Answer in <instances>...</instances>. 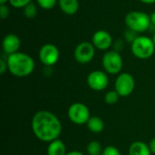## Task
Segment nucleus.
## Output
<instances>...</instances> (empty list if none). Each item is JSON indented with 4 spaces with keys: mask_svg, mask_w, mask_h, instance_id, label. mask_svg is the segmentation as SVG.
<instances>
[{
    "mask_svg": "<svg viewBox=\"0 0 155 155\" xmlns=\"http://www.w3.org/2000/svg\"><path fill=\"white\" fill-rule=\"evenodd\" d=\"M32 130L37 139L51 143L60 136L62 124L59 119L51 112L39 111L32 119Z\"/></svg>",
    "mask_w": 155,
    "mask_h": 155,
    "instance_id": "f257e3e1",
    "label": "nucleus"
},
{
    "mask_svg": "<svg viewBox=\"0 0 155 155\" xmlns=\"http://www.w3.org/2000/svg\"><path fill=\"white\" fill-rule=\"evenodd\" d=\"M8 71L16 77H25L31 74L35 69V61L27 54L17 52L7 56Z\"/></svg>",
    "mask_w": 155,
    "mask_h": 155,
    "instance_id": "f03ea898",
    "label": "nucleus"
},
{
    "mask_svg": "<svg viewBox=\"0 0 155 155\" xmlns=\"http://www.w3.org/2000/svg\"><path fill=\"white\" fill-rule=\"evenodd\" d=\"M150 15L141 11H132L125 16V25L128 29L136 33H143L148 30L151 25Z\"/></svg>",
    "mask_w": 155,
    "mask_h": 155,
    "instance_id": "7ed1b4c3",
    "label": "nucleus"
},
{
    "mask_svg": "<svg viewBox=\"0 0 155 155\" xmlns=\"http://www.w3.org/2000/svg\"><path fill=\"white\" fill-rule=\"evenodd\" d=\"M131 49L135 57L139 59H148L154 54L155 45L153 38L141 35L137 36L132 43Z\"/></svg>",
    "mask_w": 155,
    "mask_h": 155,
    "instance_id": "20e7f679",
    "label": "nucleus"
},
{
    "mask_svg": "<svg viewBox=\"0 0 155 155\" xmlns=\"http://www.w3.org/2000/svg\"><path fill=\"white\" fill-rule=\"evenodd\" d=\"M102 64L106 73L116 74L123 68V58L118 51H108L104 54Z\"/></svg>",
    "mask_w": 155,
    "mask_h": 155,
    "instance_id": "39448f33",
    "label": "nucleus"
},
{
    "mask_svg": "<svg viewBox=\"0 0 155 155\" xmlns=\"http://www.w3.org/2000/svg\"><path fill=\"white\" fill-rule=\"evenodd\" d=\"M68 117L70 121L75 124H87L90 119V112L88 107L82 103H74L68 109Z\"/></svg>",
    "mask_w": 155,
    "mask_h": 155,
    "instance_id": "423d86ee",
    "label": "nucleus"
},
{
    "mask_svg": "<svg viewBox=\"0 0 155 155\" xmlns=\"http://www.w3.org/2000/svg\"><path fill=\"white\" fill-rule=\"evenodd\" d=\"M134 86H135L134 78L133 77L132 74L128 73L120 74L117 76L114 84L115 91L122 97H126L130 95L134 92Z\"/></svg>",
    "mask_w": 155,
    "mask_h": 155,
    "instance_id": "0eeeda50",
    "label": "nucleus"
},
{
    "mask_svg": "<svg viewBox=\"0 0 155 155\" xmlns=\"http://www.w3.org/2000/svg\"><path fill=\"white\" fill-rule=\"evenodd\" d=\"M95 54V47L92 43L82 42L74 49V58L79 64H88Z\"/></svg>",
    "mask_w": 155,
    "mask_h": 155,
    "instance_id": "6e6552de",
    "label": "nucleus"
},
{
    "mask_svg": "<svg viewBox=\"0 0 155 155\" xmlns=\"http://www.w3.org/2000/svg\"><path fill=\"white\" fill-rule=\"evenodd\" d=\"M59 50L53 44L44 45L39 51V59L41 63L46 66H52L59 59Z\"/></svg>",
    "mask_w": 155,
    "mask_h": 155,
    "instance_id": "1a4fd4ad",
    "label": "nucleus"
},
{
    "mask_svg": "<svg viewBox=\"0 0 155 155\" xmlns=\"http://www.w3.org/2000/svg\"><path fill=\"white\" fill-rule=\"evenodd\" d=\"M109 84L108 75L100 70H95L91 72L87 76V84L88 86L94 91L104 90Z\"/></svg>",
    "mask_w": 155,
    "mask_h": 155,
    "instance_id": "9d476101",
    "label": "nucleus"
},
{
    "mask_svg": "<svg viewBox=\"0 0 155 155\" xmlns=\"http://www.w3.org/2000/svg\"><path fill=\"white\" fill-rule=\"evenodd\" d=\"M113 43L112 35L104 31V30H99L96 31L92 37V44L94 45L95 48L99 50H107Z\"/></svg>",
    "mask_w": 155,
    "mask_h": 155,
    "instance_id": "9b49d317",
    "label": "nucleus"
},
{
    "mask_svg": "<svg viewBox=\"0 0 155 155\" xmlns=\"http://www.w3.org/2000/svg\"><path fill=\"white\" fill-rule=\"evenodd\" d=\"M21 45V42L19 37L15 34H8L6 35L2 42V47L7 55L13 54L15 53H17Z\"/></svg>",
    "mask_w": 155,
    "mask_h": 155,
    "instance_id": "f8f14e48",
    "label": "nucleus"
},
{
    "mask_svg": "<svg viewBox=\"0 0 155 155\" xmlns=\"http://www.w3.org/2000/svg\"><path fill=\"white\" fill-rule=\"evenodd\" d=\"M60 9L68 15H73L79 10V1L78 0H58Z\"/></svg>",
    "mask_w": 155,
    "mask_h": 155,
    "instance_id": "ddd939ff",
    "label": "nucleus"
},
{
    "mask_svg": "<svg viewBox=\"0 0 155 155\" xmlns=\"http://www.w3.org/2000/svg\"><path fill=\"white\" fill-rule=\"evenodd\" d=\"M66 147L65 144L59 139L49 143L47 147V155H65Z\"/></svg>",
    "mask_w": 155,
    "mask_h": 155,
    "instance_id": "4468645a",
    "label": "nucleus"
},
{
    "mask_svg": "<svg viewBox=\"0 0 155 155\" xmlns=\"http://www.w3.org/2000/svg\"><path fill=\"white\" fill-rule=\"evenodd\" d=\"M149 145L143 142H134L129 148V155H151Z\"/></svg>",
    "mask_w": 155,
    "mask_h": 155,
    "instance_id": "2eb2a0df",
    "label": "nucleus"
},
{
    "mask_svg": "<svg viewBox=\"0 0 155 155\" xmlns=\"http://www.w3.org/2000/svg\"><path fill=\"white\" fill-rule=\"evenodd\" d=\"M86 124H87V128L89 129V131H91L94 134H99L104 128V124L103 120L98 116L90 117Z\"/></svg>",
    "mask_w": 155,
    "mask_h": 155,
    "instance_id": "dca6fc26",
    "label": "nucleus"
},
{
    "mask_svg": "<svg viewBox=\"0 0 155 155\" xmlns=\"http://www.w3.org/2000/svg\"><path fill=\"white\" fill-rule=\"evenodd\" d=\"M86 151L89 155H102L104 151L102 144L97 141H92L88 143Z\"/></svg>",
    "mask_w": 155,
    "mask_h": 155,
    "instance_id": "f3484780",
    "label": "nucleus"
},
{
    "mask_svg": "<svg viewBox=\"0 0 155 155\" xmlns=\"http://www.w3.org/2000/svg\"><path fill=\"white\" fill-rule=\"evenodd\" d=\"M120 95L118 94V93L114 90V91H109L106 93L105 96H104V101L107 104H114L118 102Z\"/></svg>",
    "mask_w": 155,
    "mask_h": 155,
    "instance_id": "a211bd4d",
    "label": "nucleus"
},
{
    "mask_svg": "<svg viewBox=\"0 0 155 155\" xmlns=\"http://www.w3.org/2000/svg\"><path fill=\"white\" fill-rule=\"evenodd\" d=\"M36 13H37V9H36V6L34 3H30L28 4L25 8H24V15L25 17L27 18H34L35 15H36Z\"/></svg>",
    "mask_w": 155,
    "mask_h": 155,
    "instance_id": "6ab92c4d",
    "label": "nucleus"
},
{
    "mask_svg": "<svg viewBox=\"0 0 155 155\" xmlns=\"http://www.w3.org/2000/svg\"><path fill=\"white\" fill-rule=\"evenodd\" d=\"M36 2L41 8L45 10H50L56 5L58 0H36Z\"/></svg>",
    "mask_w": 155,
    "mask_h": 155,
    "instance_id": "aec40b11",
    "label": "nucleus"
},
{
    "mask_svg": "<svg viewBox=\"0 0 155 155\" xmlns=\"http://www.w3.org/2000/svg\"><path fill=\"white\" fill-rule=\"evenodd\" d=\"M32 0H9V4L15 8H25Z\"/></svg>",
    "mask_w": 155,
    "mask_h": 155,
    "instance_id": "412c9836",
    "label": "nucleus"
},
{
    "mask_svg": "<svg viewBox=\"0 0 155 155\" xmlns=\"http://www.w3.org/2000/svg\"><path fill=\"white\" fill-rule=\"evenodd\" d=\"M102 155H121L119 150L114 146H107L104 149Z\"/></svg>",
    "mask_w": 155,
    "mask_h": 155,
    "instance_id": "4be33fe9",
    "label": "nucleus"
},
{
    "mask_svg": "<svg viewBox=\"0 0 155 155\" xmlns=\"http://www.w3.org/2000/svg\"><path fill=\"white\" fill-rule=\"evenodd\" d=\"M9 15V9L8 7L5 5H0V17L2 19H5Z\"/></svg>",
    "mask_w": 155,
    "mask_h": 155,
    "instance_id": "5701e85b",
    "label": "nucleus"
},
{
    "mask_svg": "<svg viewBox=\"0 0 155 155\" xmlns=\"http://www.w3.org/2000/svg\"><path fill=\"white\" fill-rule=\"evenodd\" d=\"M7 69L8 68H7V63H6V61H5L3 58H1L0 59V74H4Z\"/></svg>",
    "mask_w": 155,
    "mask_h": 155,
    "instance_id": "b1692460",
    "label": "nucleus"
},
{
    "mask_svg": "<svg viewBox=\"0 0 155 155\" xmlns=\"http://www.w3.org/2000/svg\"><path fill=\"white\" fill-rule=\"evenodd\" d=\"M149 148H150V150H151V153L155 154V138H153V139L150 142V143H149Z\"/></svg>",
    "mask_w": 155,
    "mask_h": 155,
    "instance_id": "393cba45",
    "label": "nucleus"
},
{
    "mask_svg": "<svg viewBox=\"0 0 155 155\" xmlns=\"http://www.w3.org/2000/svg\"><path fill=\"white\" fill-rule=\"evenodd\" d=\"M150 18H151V23L155 26V11L152 13V15H150Z\"/></svg>",
    "mask_w": 155,
    "mask_h": 155,
    "instance_id": "a878e982",
    "label": "nucleus"
},
{
    "mask_svg": "<svg viewBox=\"0 0 155 155\" xmlns=\"http://www.w3.org/2000/svg\"><path fill=\"white\" fill-rule=\"evenodd\" d=\"M65 155H84L82 153L78 152V151H73V152H70V153H67Z\"/></svg>",
    "mask_w": 155,
    "mask_h": 155,
    "instance_id": "bb28decb",
    "label": "nucleus"
},
{
    "mask_svg": "<svg viewBox=\"0 0 155 155\" xmlns=\"http://www.w3.org/2000/svg\"><path fill=\"white\" fill-rule=\"evenodd\" d=\"M140 1L143 2V3H144V4H148V5L155 3V0H140Z\"/></svg>",
    "mask_w": 155,
    "mask_h": 155,
    "instance_id": "cd10ccee",
    "label": "nucleus"
},
{
    "mask_svg": "<svg viewBox=\"0 0 155 155\" xmlns=\"http://www.w3.org/2000/svg\"><path fill=\"white\" fill-rule=\"evenodd\" d=\"M7 2H9V0H0V5H5Z\"/></svg>",
    "mask_w": 155,
    "mask_h": 155,
    "instance_id": "c85d7f7f",
    "label": "nucleus"
},
{
    "mask_svg": "<svg viewBox=\"0 0 155 155\" xmlns=\"http://www.w3.org/2000/svg\"><path fill=\"white\" fill-rule=\"evenodd\" d=\"M153 43H154V45H155V34L153 35Z\"/></svg>",
    "mask_w": 155,
    "mask_h": 155,
    "instance_id": "c756f323",
    "label": "nucleus"
}]
</instances>
